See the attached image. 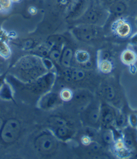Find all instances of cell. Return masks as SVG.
<instances>
[{
    "mask_svg": "<svg viewBox=\"0 0 137 159\" xmlns=\"http://www.w3.org/2000/svg\"><path fill=\"white\" fill-rule=\"evenodd\" d=\"M47 72L42 58L35 55H26L20 59L11 69L13 77L23 83L36 80Z\"/></svg>",
    "mask_w": 137,
    "mask_h": 159,
    "instance_id": "cell-1",
    "label": "cell"
},
{
    "mask_svg": "<svg viewBox=\"0 0 137 159\" xmlns=\"http://www.w3.org/2000/svg\"><path fill=\"white\" fill-rule=\"evenodd\" d=\"M58 140L51 130H47L37 136L34 140V146L40 154L51 155L58 149Z\"/></svg>",
    "mask_w": 137,
    "mask_h": 159,
    "instance_id": "cell-2",
    "label": "cell"
},
{
    "mask_svg": "<svg viewBox=\"0 0 137 159\" xmlns=\"http://www.w3.org/2000/svg\"><path fill=\"white\" fill-rule=\"evenodd\" d=\"M21 133V125L15 119H9L3 124L0 139L5 144H12L18 140Z\"/></svg>",
    "mask_w": 137,
    "mask_h": 159,
    "instance_id": "cell-3",
    "label": "cell"
},
{
    "mask_svg": "<svg viewBox=\"0 0 137 159\" xmlns=\"http://www.w3.org/2000/svg\"><path fill=\"white\" fill-rule=\"evenodd\" d=\"M100 33L99 26L88 24L80 25L73 30L74 36L79 41L83 42L93 41L98 37Z\"/></svg>",
    "mask_w": 137,
    "mask_h": 159,
    "instance_id": "cell-4",
    "label": "cell"
},
{
    "mask_svg": "<svg viewBox=\"0 0 137 159\" xmlns=\"http://www.w3.org/2000/svg\"><path fill=\"white\" fill-rule=\"evenodd\" d=\"M107 18L106 13L98 8H91L86 12L82 20L84 24L93 25L98 26L99 23L104 20Z\"/></svg>",
    "mask_w": 137,
    "mask_h": 159,
    "instance_id": "cell-5",
    "label": "cell"
},
{
    "mask_svg": "<svg viewBox=\"0 0 137 159\" xmlns=\"http://www.w3.org/2000/svg\"><path fill=\"white\" fill-rule=\"evenodd\" d=\"M117 114L112 107L107 103L100 106V123L105 128L110 127L116 121Z\"/></svg>",
    "mask_w": 137,
    "mask_h": 159,
    "instance_id": "cell-6",
    "label": "cell"
},
{
    "mask_svg": "<svg viewBox=\"0 0 137 159\" xmlns=\"http://www.w3.org/2000/svg\"><path fill=\"white\" fill-rule=\"evenodd\" d=\"M62 99L54 92H46L42 94L39 101V107L42 110H50L58 106L61 103Z\"/></svg>",
    "mask_w": 137,
    "mask_h": 159,
    "instance_id": "cell-7",
    "label": "cell"
},
{
    "mask_svg": "<svg viewBox=\"0 0 137 159\" xmlns=\"http://www.w3.org/2000/svg\"><path fill=\"white\" fill-rule=\"evenodd\" d=\"M112 30L115 34L120 38H127L132 33V26L129 22L124 18H119L113 22Z\"/></svg>",
    "mask_w": 137,
    "mask_h": 159,
    "instance_id": "cell-8",
    "label": "cell"
},
{
    "mask_svg": "<svg viewBox=\"0 0 137 159\" xmlns=\"http://www.w3.org/2000/svg\"><path fill=\"white\" fill-rule=\"evenodd\" d=\"M50 130L59 140H69L74 133L72 129L68 126V124L50 128Z\"/></svg>",
    "mask_w": 137,
    "mask_h": 159,
    "instance_id": "cell-9",
    "label": "cell"
},
{
    "mask_svg": "<svg viewBox=\"0 0 137 159\" xmlns=\"http://www.w3.org/2000/svg\"><path fill=\"white\" fill-rule=\"evenodd\" d=\"M86 119L91 125H98L100 123V107L91 105L86 111Z\"/></svg>",
    "mask_w": 137,
    "mask_h": 159,
    "instance_id": "cell-10",
    "label": "cell"
},
{
    "mask_svg": "<svg viewBox=\"0 0 137 159\" xmlns=\"http://www.w3.org/2000/svg\"><path fill=\"white\" fill-rule=\"evenodd\" d=\"M73 57L74 52L72 48L68 46H64L60 58V65L65 69H68L71 66Z\"/></svg>",
    "mask_w": 137,
    "mask_h": 159,
    "instance_id": "cell-11",
    "label": "cell"
},
{
    "mask_svg": "<svg viewBox=\"0 0 137 159\" xmlns=\"http://www.w3.org/2000/svg\"><path fill=\"white\" fill-rule=\"evenodd\" d=\"M64 76L68 81L78 82L81 81L85 78L86 73L84 70L79 69H68L64 71Z\"/></svg>",
    "mask_w": 137,
    "mask_h": 159,
    "instance_id": "cell-12",
    "label": "cell"
},
{
    "mask_svg": "<svg viewBox=\"0 0 137 159\" xmlns=\"http://www.w3.org/2000/svg\"><path fill=\"white\" fill-rule=\"evenodd\" d=\"M75 58L79 64H82L86 69H90L92 67V64L90 61V55L87 51L84 50H79L76 51Z\"/></svg>",
    "mask_w": 137,
    "mask_h": 159,
    "instance_id": "cell-13",
    "label": "cell"
},
{
    "mask_svg": "<svg viewBox=\"0 0 137 159\" xmlns=\"http://www.w3.org/2000/svg\"><path fill=\"white\" fill-rule=\"evenodd\" d=\"M0 99L4 101H11L13 99L12 87L6 80L0 87Z\"/></svg>",
    "mask_w": 137,
    "mask_h": 159,
    "instance_id": "cell-14",
    "label": "cell"
},
{
    "mask_svg": "<svg viewBox=\"0 0 137 159\" xmlns=\"http://www.w3.org/2000/svg\"><path fill=\"white\" fill-rule=\"evenodd\" d=\"M64 46V44L52 45L50 50L48 58H50L53 62L60 64V58Z\"/></svg>",
    "mask_w": 137,
    "mask_h": 159,
    "instance_id": "cell-15",
    "label": "cell"
},
{
    "mask_svg": "<svg viewBox=\"0 0 137 159\" xmlns=\"http://www.w3.org/2000/svg\"><path fill=\"white\" fill-rule=\"evenodd\" d=\"M121 60L125 64L128 66H133V64L137 60V55L132 50H125L121 55Z\"/></svg>",
    "mask_w": 137,
    "mask_h": 159,
    "instance_id": "cell-16",
    "label": "cell"
},
{
    "mask_svg": "<svg viewBox=\"0 0 137 159\" xmlns=\"http://www.w3.org/2000/svg\"><path fill=\"white\" fill-rule=\"evenodd\" d=\"M127 9V6L125 3L119 1V2H115L111 4L110 7V11L114 15L116 16H121L122 13L125 12Z\"/></svg>",
    "mask_w": 137,
    "mask_h": 159,
    "instance_id": "cell-17",
    "label": "cell"
},
{
    "mask_svg": "<svg viewBox=\"0 0 137 159\" xmlns=\"http://www.w3.org/2000/svg\"><path fill=\"white\" fill-rule=\"evenodd\" d=\"M98 68L99 70L103 73H109L113 69V64L109 58L103 57L98 61Z\"/></svg>",
    "mask_w": 137,
    "mask_h": 159,
    "instance_id": "cell-18",
    "label": "cell"
},
{
    "mask_svg": "<svg viewBox=\"0 0 137 159\" xmlns=\"http://www.w3.org/2000/svg\"><path fill=\"white\" fill-rule=\"evenodd\" d=\"M11 55L10 47L4 41L0 39V57L3 59H8Z\"/></svg>",
    "mask_w": 137,
    "mask_h": 159,
    "instance_id": "cell-19",
    "label": "cell"
},
{
    "mask_svg": "<svg viewBox=\"0 0 137 159\" xmlns=\"http://www.w3.org/2000/svg\"><path fill=\"white\" fill-rule=\"evenodd\" d=\"M102 94L107 100L112 101L115 97V92L109 85H105L102 88Z\"/></svg>",
    "mask_w": 137,
    "mask_h": 159,
    "instance_id": "cell-20",
    "label": "cell"
},
{
    "mask_svg": "<svg viewBox=\"0 0 137 159\" xmlns=\"http://www.w3.org/2000/svg\"><path fill=\"white\" fill-rule=\"evenodd\" d=\"M60 97L64 101H68L73 97V92L69 89H64L60 93Z\"/></svg>",
    "mask_w": 137,
    "mask_h": 159,
    "instance_id": "cell-21",
    "label": "cell"
},
{
    "mask_svg": "<svg viewBox=\"0 0 137 159\" xmlns=\"http://www.w3.org/2000/svg\"><path fill=\"white\" fill-rule=\"evenodd\" d=\"M113 133L109 130H106L102 134V138L107 144H111L113 140Z\"/></svg>",
    "mask_w": 137,
    "mask_h": 159,
    "instance_id": "cell-22",
    "label": "cell"
},
{
    "mask_svg": "<svg viewBox=\"0 0 137 159\" xmlns=\"http://www.w3.org/2000/svg\"><path fill=\"white\" fill-rule=\"evenodd\" d=\"M0 4L2 6L3 11H7L12 7L13 2L12 0H0Z\"/></svg>",
    "mask_w": 137,
    "mask_h": 159,
    "instance_id": "cell-23",
    "label": "cell"
},
{
    "mask_svg": "<svg viewBox=\"0 0 137 159\" xmlns=\"http://www.w3.org/2000/svg\"><path fill=\"white\" fill-rule=\"evenodd\" d=\"M35 41L32 39H27L26 41H24L23 44H22V46L24 48L25 50H31V49H33L35 48Z\"/></svg>",
    "mask_w": 137,
    "mask_h": 159,
    "instance_id": "cell-24",
    "label": "cell"
},
{
    "mask_svg": "<svg viewBox=\"0 0 137 159\" xmlns=\"http://www.w3.org/2000/svg\"><path fill=\"white\" fill-rule=\"evenodd\" d=\"M130 124L132 127L137 126V116L136 115H131L129 118Z\"/></svg>",
    "mask_w": 137,
    "mask_h": 159,
    "instance_id": "cell-25",
    "label": "cell"
},
{
    "mask_svg": "<svg viewBox=\"0 0 137 159\" xmlns=\"http://www.w3.org/2000/svg\"><path fill=\"white\" fill-rule=\"evenodd\" d=\"M130 43L131 45L137 46V32L131 36L130 39Z\"/></svg>",
    "mask_w": 137,
    "mask_h": 159,
    "instance_id": "cell-26",
    "label": "cell"
},
{
    "mask_svg": "<svg viewBox=\"0 0 137 159\" xmlns=\"http://www.w3.org/2000/svg\"><path fill=\"white\" fill-rule=\"evenodd\" d=\"M82 143L85 144H91V138L88 136H84L82 139Z\"/></svg>",
    "mask_w": 137,
    "mask_h": 159,
    "instance_id": "cell-27",
    "label": "cell"
},
{
    "mask_svg": "<svg viewBox=\"0 0 137 159\" xmlns=\"http://www.w3.org/2000/svg\"><path fill=\"white\" fill-rule=\"evenodd\" d=\"M5 80H6L5 75H1V74H0V87H1L2 84L4 83V82L5 81Z\"/></svg>",
    "mask_w": 137,
    "mask_h": 159,
    "instance_id": "cell-28",
    "label": "cell"
},
{
    "mask_svg": "<svg viewBox=\"0 0 137 159\" xmlns=\"http://www.w3.org/2000/svg\"><path fill=\"white\" fill-rule=\"evenodd\" d=\"M4 121L3 120V119L0 117V133H1V130L2 129V126H3V124H4Z\"/></svg>",
    "mask_w": 137,
    "mask_h": 159,
    "instance_id": "cell-29",
    "label": "cell"
},
{
    "mask_svg": "<svg viewBox=\"0 0 137 159\" xmlns=\"http://www.w3.org/2000/svg\"><path fill=\"white\" fill-rule=\"evenodd\" d=\"M20 1H21V0H12L13 3H18V2H20Z\"/></svg>",
    "mask_w": 137,
    "mask_h": 159,
    "instance_id": "cell-30",
    "label": "cell"
},
{
    "mask_svg": "<svg viewBox=\"0 0 137 159\" xmlns=\"http://www.w3.org/2000/svg\"><path fill=\"white\" fill-rule=\"evenodd\" d=\"M2 59H3L2 57H0V64H3Z\"/></svg>",
    "mask_w": 137,
    "mask_h": 159,
    "instance_id": "cell-31",
    "label": "cell"
},
{
    "mask_svg": "<svg viewBox=\"0 0 137 159\" xmlns=\"http://www.w3.org/2000/svg\"><path fill=\"white\" fill-rule=\"evenodd\" d=\"M1 11H3V9H2V7L1 4H0V12H1Z\"/></svg>",
    "mask_w": 137,
    "mask_h": 159,
    "instance_id": "cell-32",
    "label": "cell"
},
{
    "mask_svg": "<svg viewBox=\"0 0 137 159\" xmlns=\"http://www.w3.org/2000/svg\"><path fill=\"white\" fill-rule=\"evenodd\" d=\"M136 27H137V18L136 19Z\"/></svg>",
    "mask_w": 137,
    "mask_h": 159,
    "instance_id": "cell-33",
    "label": "cell"
}]
</instances>
